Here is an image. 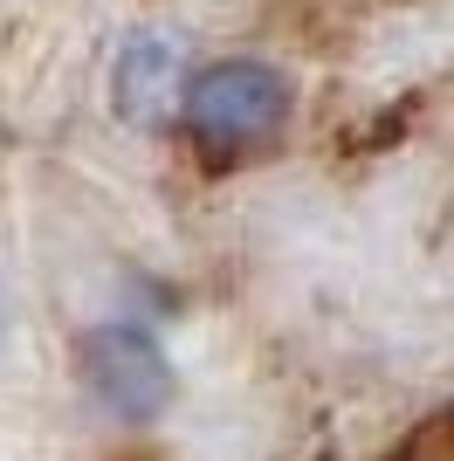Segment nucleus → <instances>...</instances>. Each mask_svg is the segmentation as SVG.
<instances>
[{
  "label": "nucleus",
  "mask_w": 454,
  "mask_h": 461,
  "mask_svg": "<svg viewBox=\"0 0 454 461\" xmlns=\"http://www.w3.org/2000/svg\"><path fill=\"white\" fill-rule=\"evenodd\" d=\"M289 77L268 69L255 56H227V62H207L200 77L179 90V117L186 131L200 138V152L213 158H234V152H255L289 124Z\"/></svg>",
  "instance_id": "obj_1"
},
{
  "label": "nucleus",
  "mask_w": 454,
  "mask_h": 461,
  "mask_svg": "<svg viewBox=\"0 0 454 461\" xmlns=\"http://www.w3.org/2000/svg\"><path fill=\"white\" fill-rule=\"evenodd\" d=\"M76 379H83V393H90L111 420L124 427H145L159 420L172 406V393H179V379H172V358L159 351V338L138 324H96L76 338Z\"/></svg>",
  "instance_id": "obj_2"
},
{
  "label": "nucleus",
  "mask_w": 454,
  "mask_h": 461,
  "mask_svg": "<svg viewBox=\"0 0 454 461\" xmlns=\"http://www.w3.org/2000/svg\"><path fill=\"white\" fill-rule=\"evenodd\" d=\"M399 461H454L448 455V420H427V427H420V441H406Z\"/></svg>",
  "instance_id": "obj_4"
},
{
  "label": "nucleus",
  "mask_w": 454,
  "mask_h": 461,
  "mask_svg": "<svg viewBox=\"0 0 454 461\" xmlns=\"http://www.w3.org/2000/svg\"><path fill=\"white\" fill-rule=\"evenodd\" d=\"M111 96H117V117H124L132 131H159V124L179 111V41L132 35L117 49Z\"/></svg>",
  "instance_id": "obj_3"
},
{
  "label": "nucleus",
  "mask_w": 454,
  "mask_h": 461,
  "mask_svg": "<svg viewBox=\"0 0 454 461\" xmlns=\"http://www.w3.org/2000/svg\"><path fill=\"white\" fill-rule=\"evenodd\" d=\"M0 338H7V289H0Z\"/></svg>",
  "instance_id": "obj_5"
}]
</instances>
